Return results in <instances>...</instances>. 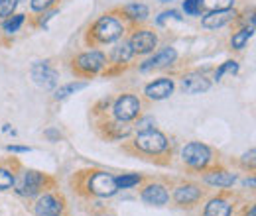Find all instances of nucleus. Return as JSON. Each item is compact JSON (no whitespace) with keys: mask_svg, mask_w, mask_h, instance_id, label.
<instances>
[{"mask_svg":"<svg viewBox=\"0 0 256 216\" xmlns=\"http://www.w3.org/2000/svg\"><path fill=\"white\" fill-rule=\"evenodd\" d=\"M91 33H93V37H95L98 43H112V41H116V39L122 37L124 26L114 16H102V18H98L95 22Z\"/></svg>","mask_w":256,"mask_h":216,"instance_id":"obj_1","label":"nucleus"},{"mask_svg":"<svg viewBox=\"0 0 256 216\" xmlns=\"http://www.w3.org/2000/svg\"><path fill=\"white\" fill-rule=\"evenodd\" d=\"M134 148L144 152V154H150V155H160L168 150V138L150 128V130H144V132H138V136L134 138Z\"/></svg>","mask_w":256,"mask_h":216,"instance_id":"obj_2","label":"nucleus"},{"mask_svg":"<svg viewBox=\"0 0 256 216\" xmlns=\"http://www.w3.org/2000/svg\"><path fill=\"white\" fill-rule=\"evenodd\" d=\"M211 157L213 154H211L209 146H205L201 142H192L182 150V159L193 169H205L209 165Z\"/></svg>","mask_w":256,"mask_h":216,"instance_id":"obj_3","label":"nucleus"},{"mask_svg":"<svg viewBox=\"0 0 256 216\" xmlns=\"http://www.w3.org/2000/svg\"><path fill=\"white\" fill-rule=\"evenodd\" d=\"M46 185V175L40 171H24L18 179H14V189L20 197H34Z\"/></svg>","mask_w":256,"mask_h":216,"instance_id":"obj_4","label":"nucleus"},{"mask_svg":"<svg viewBox=\"0 0 256 216\" xmlns=\"http://www.w3.org/2000/svg\"><path fill=\"white\" fill-rule=\"evenodd\" d=\"M140 108H142V102L138 96L134 94H122L116 98L114 106H112V114L116 120H122V122H130L134 120L138 114H140Z\"/></svg>","mask_w":256,"mask_h":216,"instance_id":"obj_5","label":"nucleus"},{"mask_svg":"<svg viewBox=\"0 0 256 216\" xmlns=\"http://www.w3.org/2000/svg\"><path fill=\"white\" fill-rule=\"evenodd\" d=\"M73 67L77 69V73L81 75H96L98 71H102L106 67V57L104 53L100 51H87V53H81L75 61H73Z\"/></svg>","mask_w":256,"mask_h":216,"instance_id":"obj_6","label":"nucleus"},{"mask_svg":"<svg viewBox=\"0 0 256 216\" xmlns=\"http://www.w3.org/2000/svg\"><path fill=\"white\" fill-rule=\"evenodd\" d=\"M32 79L40 89L52 91V89L58 85V81H60V73H58L48 61H44V63L38 61L32 65Z\"/></svg>","mask_w":256,"mask_h":216,"instance_id":"obj_7","label":"nucleus"},{"mask_svg":"<svg viewBox=\"0 0 256 216\" xmlns=\"http://www.w3.org/2000/svg\"><path fill=\"white\" fill-rule=\"evenodd\" d=\"M87 187H89V191H91L93 195H96V197H112V195H116V191H118L114 177H112L110 173H104V171L93 173V175L89 177Z\"/></svg>","mask_w":256,"mask_h":216,"instance_id":"obj_8","label":"nucleus"},{"mask_svg":"<svg viewBox=\"0 0 256 216\" xmlns=\"http://www.w3.org/2000/svg\"><path fill=\"white\" fill-rule=\"evenodd\" d=\"M128 45H130V49H132L134 53L146 55V53L154 51V47L158 45V35L150 30H138L132 33Z\"/></svg>","mask_w":256,"mask_h":216,"instance_id":"obj_9","label":"nucleus"},{"mask_svg":"<svg viewBox=\"0 0 256 216\" xmlns=\"http://www.w3.org/2000/svg\"><path fill=\"white\" fill-rule=\"evenodd\" d=\"M236 16H238V14H236V10H234V8L213 10V12H209V14H205V16H203L201 24H203V28H205V30H219V28L226 26L228 22L236 20Z\"/></svg>","mask_w":256,"mask_h":216,"instance_id":"obj_10","label":"nucleus"},{"mask_svg":"<svg viewBox=\"0 0 256 216\" xmlns=\"http://www.w3.org/2000/svg\"><path fill=\"white\" fill-rule=\"evenodd\" d=\"M182 87H184V91L188 94H201L207 93L211 89V81L205 75H201L197 71H192V73H186L182 77Z\"/></svg>","mask_w":256,"mask_h":216,"instance_id":"obj_11","label":"nucleus"},{"mask_svg":"<svg viewBox=\"0 0 256 216\" xmlns=\"http://www.w3.org/2000/svg\"><path fill=\"white\" fill-rule=\"evenodd\" d=\"M64 211L62 199L54 197V195H42L38 199V203L34 205V213L36 216H56Z\"/></svg>","mask_w":256,"mask_h":216,"instance_id":"obj_12","label":"nucleus"},{"mask_svg":"<svg viewBox=\"0 0 256 216\" xmlns=\"http://www.w3.org/2000/svg\"><path fill=\"white\" fill-rule=\"evenodd\" d=\"M174 87H176V85H174V81H172V79L162 77V79L152 81L150 85H146L144 94H146L150 100H164V98L172 96V93H174Z\"/></svg>","mask_w":256,"mask_h":216,"instance_id":"obj_13","label":"nucleus"},{"mask_svg":"<svg viewBox=\"0 0 256 216\" xmlns=\"http://www.w3.org/2000/svg\"><path fill=\"white\" fill-rule=\"evenodd\" d=\"M142 201L150 207H164L170 201V193L166 191L164 185L154 183V185H148L142 191Z\"/></svg>","mask_w":256,"mask_h":216,"instance_id":"obj_14","label":"nucleus"},{"mask_svg":"<svg viewBox=\"0 0 256 216\" xmlns=\"http://www.w3.org/2000/svg\"><path fill=\"white\" fill-rule=\"evenodd\" d=\"M176 59H178V51L174 47H166V49L158 51L152 59L142 63L140 65V71H150V69H158V67H168V65H172Z\"/></svg>","mask_w":256,"mask_h":216,"instance_id":"obj_15","label":"nucleus"},{"mask_svg":"<svg viewBox=\"0 0 256 216\" xmlns=\"http://www.w3.org/2000/svg\"><path fill=\"white\" fill-rule=\"evenodd\" d=\"M174 199H176L178 205L188 207V205H193V203H197L201 199V189L195 185H182L176 189Z\"/></svg>","mask_w":256,"mask_h":216,"instance_id":"obj_16","label":"nucleus"},{"mask_svg":"<svg viewBox=\"0 0 256 216\" xmlns=\"http://www.w3.org/2000/svg\"><path fill=\"white\" fill-rule=\"evenodd\" d=\"M205 183L211 187H217V189H228L236 183V175L234 173H228V171H211L205 175Z\"/></svg>","mask_w":256,"mask_h":216,"instance_id":"obj_17","label":"nucleus"},{"mask_svg":"<svg viewBox=\"0 0 256 216\" xmlns=\"http://www.w3.org/2000/svg\"><path fill=\"white\" fill-rule=\"evenodd\" d=\"M232 213V205L224 199H211L203 211L205 216H230Z\"/></svg>","mask_w":256,"mask_h":216,"instance_id":"obj_18","label":"nucleus"},{"mask_svg":"<svg viewBox=\"0 0 256 216\" xmlns=\"http://www.w3.org/2000/svg\"><path fill=\"white\" fill-rule=\"evenodd\" d=\"M130 132H132V126L128 122H122V120L114 118V122L106 124V136L110 140H122V138L130 136Z\"/></svg>","mask_w":256,"mask_h":216,"instance_id":"obj_19","label":"nucleus"},{"mask_svg":"<svg viewBox=\"0 0 256 216\" xmlns=\"http://www.w3.org/2000/svg\"><path fill=\"white\" fill-rule=\"evenodd\" d=\"M122 12H124V16H126V18L134 20V22H142V20H146V18H148V14H150L148 6H146V4H138V2H134V4H126V6L122 8Z\"/></svg>","mask_w":256,"mask_h":216,"instance_id":"obj_20","label":"nucleus"},{"mask_svg":"<svg viewBox=\"0 0 256 216\" xmlns=\"http://www.w3.org/2000/svg\"><path fill=\"white\" fill-rule=\"evenodd\" d=\"M252 35H254V26L242 28V30H238L236 33H232L230 45H232L234 49H242V47H246V43H248V39H250Z\"/></svg>","mask_w":256,"mask_h":216,"instance_id":"obj_21","label":"nucleus"},{"mask_svg":"<svg viewBox=\"0 0 256 216\" xmlns=\"http://www.w3.org/2000/svg\"><path fill=\"white\" fill-rule=\"evenodd\" d=\"M132 55H134V51L130 49L128 43H120V45H116L112 49V61L114 63H128Z\"/></svg>","mask_w":256,"mask_h":216,"instance_id":"obj_22","label":"nucleus"},{"mask_svg":"<svg viewBox=\"0 0 256 216\" xmlns=\"http://www.w3.org/2000/svg\"><path fill=\"white\" fill-rule=\"evenodd\" d=\"M22 24H24V14H12V16H8L4 20L2 28H4L6 33H16V31L22 28Z\"/></svg>","mask_w":256,"mask_h":216,"instance_id":"obj_23","label":"nucleus"},{"mask_svg":"<svg viewBox=\"0 0 256 216\" xmlns=\"http://www.w3.org/2000/svg\"><path fill=\"white\" fill-rule=\"evenodd\" d=\"M85 87H87V83H69V85H65V87H60L54 96H56L58 100H64L69 94H75L77 91H83Z\"/></svg>","mask_w":256,"mask_h":216,"instance_id":"obj_24","label":"nucleus"},{"mask_svg":"<svg viewBox=\"0 0 256 216\" xmlns=\"http://www.w3.org/2000/svg\"><path fill=\"white\" fill-rule=\"evenodd\" d=\"M114 181H116V187H118V189H130V187L138 185V183L142 181V177L136 175V173H124V175H120V177H114Z\"/></svg>","mask_w":256,"mask_h":216,"instance_id":"obj_25","label":"nucleus"},{"mask_svg":"<svg viewBox=\"0 0 256 216\" xmlns=\"http://www.w3.org/2000/svg\"><path fill=\"white\" fill-rule=\"evenodd\" d=\"M226 73H230V75H234V73H238V63L236 61H224L217 71H215V81H221L223 79V75Z\"/></svg>","mask_w":256,"mask_h":216,"instance_id":"obj_26","label":"nucleus"},{"mask_svg":"<svg viewBox=\"0 0 256 216\" xmlns=\"http://www.w3.org/2000/svg\"><path fill=\"white\" fill-rule=\"evenodd\" d=\"M16 6H18V0H0V20H6L8 16H12Z\"/></svg>","mask_w":256,"mask_h":216,"instance_id":"obj_27","label":"nucleus"},{"mask_svg":"<svg viewBox=\"0 0 256 216\" xmlns=\"http://www.w3.org/2000/svg\"><path fill=\"white\" fill-rule=\"evenodd\" d=\"M201 6L203 8H209L211 12L213 10H224V8H230L232 6V0H201Z\"/></svg>","mask_w":256,"mask_h":216,"instance_id":"obj_28","label":"nucleus"},{"mask_svg":"<svg viewBox=\"0 0 256 216\" xmlns=\"http://www.w3.org/2000/svg\"><path fill=\"white\" fill-rule=\"evenodd\" d=\"M184 10H186V14H190V16H199L201 10H203L201 0H186V2H184Z\"/></svg>","mask_w":256,"mask_h":216,"instance_id":"obj_29","label":"nucleus"},{"mask_svg":"<svg viewBox=\"0 0 256 216\" xmlns=\"http://www.w3.org/2000/svg\"><path fill=\"white\" fill-rule=\"evenodd\" d=\"M12 185H14V175L8 169H2L0 167V191L12 189Z\"/></svg>","mask_w":256,"mask_h":216,"instance_id":"obj_30","label":"nucleus"},{"mask_svg":"<svg viewBox=\"0 0 256 216\" xmlns=\"http://www.w3.org/2000/svg\"><path fill=\"white\" fill-rule=\"evenodd\" d=\"M54 2H56V0H32L30 4H32V8L36 12H44V10H48Z\"/></svg>","mask_w":256,"mask_h":216,"instance_id":"obj_31","label":"nucleus"},{"mask_svg":"<svg viewBox=\"0 0 256 216\" xmlns=\"http://www.w3.org/2000/svg\"><path fill=\"white\" fill-rule=\"evenodd\" d=\"M168 18H176V20H182V16H180L176 10H170V12H164V14H160V18H158L156 22H158V24H164Z\"/></svg>","mask_w":256,"mask_h":216,"instance_id":"obj_32","label":"nucleus"},{"mask_svg":"<svg viewBox=\"0 0 256 216\" xmlns=\"http://www.w3.org/2000/svg\"><path fill=\"white\" fill-rule=\"evenodd\" d=\"M10 154H28V152H32L30 148H26V146H8L6 148Z\"/></svg>","mask_w":256,"mask_h":216,"instance_id":"obj_33","label":"nucleus"},{"mask_svg":"<svg viewBox=\"0 0 256 216\" xmlns=\"http://www.w3.org/2000/svg\"><path fill=\"white\" fill-rule=\"evenodd\" d=\"M154 126V118H144L138 122V132H144V130H150Z\"/></svg>","mask_w":256,"mask_h":216,"instance_id":"obj_34","label":"nucleus"},{"mask_svg":"<svg viewBox=\"0 0 256 216\" xmlns=\"http://www.w3.org/2000/svg\"><path fill=\"white\" fill-rule=\"evenodd\" d=\"M46 136H48L52 142H58V140L62 138V134H60V132H56V130H46Z\"/></svg>","mask_w":256,"mask_h":216,"instance_id":"obj_35","label":"nucleus"},{"mask_svg":"<svg viewBox=\"0 0 256 216\" xmlns=\"http://www.w3.org/2000/svg\"><path fill=\"white\" fill-rule=\"evenodd\" d=\"M254 150H250V152H248V154H244L242 155V157H244V159H242V161H244V163H250V167H252V165H254Z\"/></svg>","mask_w":256,"mask_h":216,"instance_id":"obj_36","label":"nucleus"},{"mask_svg":"<svg viewBox=\"0 0 256 216\" xmlns=\"http://www.w3.org/2000/svg\"><path fill=\"white\" fill-rule=\"evenodd\" d=\"M95 216H114V215H106V213H100V215H95Z\"/></svg>","mask_w":256,"mask_h":216,"instance_id":"obj_37","label":"nucleus"},{"mask_svg":"<svg viewBox=\"0 0 256 216\" xmlns=\"http://www.w3.org/2000/svg\"><path fill=\"white\" fill-rule=\"evenodd\" d=\"M248 216H254V207H252V209H250V215Z\"/></svg>","mask_w":256,"mask_h":216,"instance_id":"obj_38","label":"nucleus"},{"mask_svg":"<svg viewBox=\"0 0 256 216\" xmlns=\"http://www.w3.org/2000/svg\"><path fill=\"white\" fill-rule=\"evenodd\" d=\"M56 216H60V215H56Z\"/></svg>","mask_w":256,"mask_h":216,"instance_id":"obj_39","label":"nucleus"}]
</instances>
